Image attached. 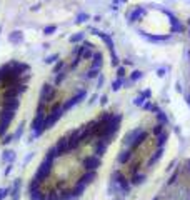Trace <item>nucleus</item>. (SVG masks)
<instances>
[{
    "label": "nucleus",
    "instance_id": "f257e3e1",
    "mask_svg": "<svg viewBox=\"0 0 190 200\" xmlns=\"http://www.w3.org/2000/svg\"><path fill=\"white\" fill-rule=\"evenodd\" d=\"M120 124H122V113H117V117H115L109 125H105V127H104V130H102V133H100V137H98V138L107 142V144H110L112 138L117 135L118 129H120Z\"/></svg>",
    "mask_w": 190,
    "mask_h": 200
},
{
    "label": "nucleus",
    "instance_id": "f03ea898",
    "mask_svg": "<svg viewBox=\"0 0 190 200\" xmlns=\"http://www.w3.org/2000/svg\"><path fill=\"white\" fill-rule=\"evenodd\" d=\"M64 108H62V102H57V104L52 105L50 112L47 113V117H45V122H43V132L48 129H52L53 125L57 124V122L60 120L62 117H64Z\"/></svg>",
    "mask_w": 190,
    "mask_h": 200
},
{
    "label": "nucleus",
    "instance_id": "7ed1b4c3",
    "mask_svg": "<svg viewBox=\"0 0 190 200\" xmlns=\"http://www.w3.org/2000/svg\"><path fill=\"white\" fill-rule=\"evenodd\" d=\"M112 180L118 185L122 197H127V195L130 194V190H132V183H130V180L127 178V175L123 173L122 170H115V172L112 173Z\"/></svg>",
    "mask_w": 190,
    "mask_h": 200
},
{
    "label": "nucleus",
    "instance_id": "20e7f679",
    "mask_svg": "<svg viewBox=\"0 0 190 200\" xmlns=\"http://www.w3.org/2000/svg\"><path fill=\"white\" fill-rule=\"evenodd\" d=\"M52 169H53V160H50V158L45 157L43 160H42V164L39 165V169H37V172H35V175H34V178H35V180H39L40 183H43L48 177H50Z\"/></svg>",
    "mask_w": 190,
    "mask_h": 200
},
{
    "label": "nucleus",
    "instance_id": "39448f33",
    "mask_svg": "<svg viewBox=\"0 0 190 200\" xmlns=\"http://www.w3.org/2000/svg\"><path fill=\"white\" fill-rule=\"evenodd\" d=\"M55 95H57V90H55V88H53L50 84H43V85H42V90H40L39 104H40V105H45V107H47V104L55 99Z\"/></svg>",
    "mask_w": 190,
    "mask_h": 200
},
{
    "label": "nucleus",
    "instance_id": "423d86ee",
    "mask_svg": "<svg viewBox=\"0 0 190 200\" xmlns=\"http://www.w3.org/2000/svg\"><path fill=\"white\" fill-rule=\"evenodd\" d=\"M14 117H15V112L2 108V112H0V135H5V132L9 129V125L12 124Z\"/></svg>",
    "mask_w": 190,
    "mask_h": 200
},
{
    "label": "nucleus",
    "instance_id": "0eeeda50",
    "mask_svg": "<svg viewBox=\"0 0 190 200\" xmlns=\"http://www.w3.org/2000/svg\"><path fill=\"white\" fill-rule=\"evenodd\" d=\"M102 165V158L97 155H89L84 158V169L85 172H97V169Z\"/></svg>",
    "mask_w": 190,
    "mask_h": 200
},
{
    "label": "nucleus",
    "instance_id": "6e6552de",
    "mask_svg": "<svg viewBox=\"0 0 190 200\" xmlns=\"http://www.w3.org/2000/svg\"><path fill=\"white\" fill-rule=\"evenodd\" d=\"M25 88L27 87L23 84H19V85H15V87L5 88V90H3V100H14V99H17L20 93L25 92Z\"/></svg>",
    "mask_w": 190,
    "mask_h": 200
},
{
    "label": "nucleus",
    "instance_id": "1a4fd4ad",
    "mask_svg": "<svg viewBox=\"0 0 190 200\" xmlns=\"http://www.w3.org/2000/svg\"><path fill=\"white\" fill-rule=\"evenodd\" d=\"M85 95H87V92H85V90H80V92H78L75 97H72V99H68L67 102H64V104H62V108H64V112H67V110H70V108L73 107V105L80 104L82 99H85Z\"/></svg>",
    "mask_w": 190,
    "mask_h": 200
},
{
    "label": "nucleus",
    "instance_id": "9d476101",
    "mask_svg": "<svg viewBox=\"0 0 190 200\" xmlns=\"http://www.w3.org/2000/svg\"><path fill=\"white\" fill-rule=\"evenodd\" d=\"M55 149H57V155H59V157H62V155H65V153H68V152H70L68 135L60 137L59 140H57V144H55Z\"/></svg>",
    "mask_w": 190,
    "mask_h": 200
},
{
    "label": "nucleus",
    "instance_id": "9b49d317",
    "mask_svg": "<svg viewBox=\"0 0 190 200\" xmlns=\"http://www.w3.org/2000/svg\"><path fill=\"white\" fill-rule=\"evenodd\" d=\"M109 145L110 144H107V142L104 140H100V138H97V140L93 142V155H97V157H104L105 152H107V149H109Z\"/></svg>",
    "mask_w": 190,
    "mask_h": 200
},
{
    "label": "nucleus",
    "instance_id": "f8f14e48",
    "mask_svg": "<svg viewBox=\"0 0 190 200\" xmlns=\"http://www.w3.org/2000/svg\"><path fill=\"white\" fill-rule=\"evenodd\" d=\"M140 132H142V127H138V129H134V130H130V132L127 133L125 137H123V140H122V145H123V149H127V147H129V149H130V145L134 144L135 137H137Z\"/></svg>",
    "mask_w": 190,
    "mask_h": 200
},
{
    "label": "nucleus",
    "instance_id": "ddd939ff",
    "mask_svg": "<svg viewBox=\"0 0 190 200\" xmlns=\"http://www.w3.org/2000/svg\"><path fill=\"white\" fill-rule=\"evenodd\" d=\"M147 138H148V132H147V130H143V129H142V132H140V133H138V135H137V137H135V140H134V144H132V145H130V150H134V152H135V150H137V149H138V147H140V145H142V144H143V142H145V140H147Z\"/></svg>",
    "mask_w": 190,
    "mask_h": 200
},
{
    "label": "nucleus",
    "instance_id": "4468645a",
    "mask_svg": "<svg viewBox=\"0 0 190 200\" xmlns=\"http://www.w3.org/2000/svg\"><path fill=\"white\" fill-rule=\"evenodd\" d=\"M132 155H134V150H130V149H123L122 152L118 153V157H117V162H118V164H122V165L129 164V160L132 158Z\"/></svg>",
    "mask_w": 190,
    "mask_h": 200
},
{
    "label": "nucleus",
    "instance_id": "2eb2a0df",
    "mask_svg": "<svg viewBox=\"0 0 190 200\" xmlns=\"http://www.w3.org/2000/svg\"><path fill=\"white\" fill-rule=\"evenodd\" d=\"M95 178H97V172H85L84 175H80V177H78V180H75V182H80V183H84V185L89 187L90 183L95 180Z\"/></svg>",
    "mask_w": 190,
    "mask_h": 200
},
{
    "label": "nucleus",
    "instance_id": "dca6fc26",
    "mask_svg": "<svg viewBox=\"0 0 190 200\" xmlns=\"http://www.w3.org/2000/svg\"><path fill=\"white\" fill-rule=\"evenodd\" d=\"M162 155H163V147H159V149H157L155 152L152 153V157L148 158V162H147V167H148V169H150V167L154 165V164H157V162L162 158Z\"/></svg>",
    "mask_w": 190,
    "mask_h": 200
},
{
    "label": "nucleus",
    "instance_id": "f3484780",
    "mask_svg": "<svg viewBox=\"0 0 190 200\" xmlns=\"http://www.w3.org/2000/svg\"><path fill=\"white\" fill-rule=\"evenodd\" d=\"M20 105V100L19 99H14V100H3L2 102V108L5 110H10V112H15Z\"/></svg>",
    "mask_w": 190,
    "mask_h": 200
},
{
    "label": "nucleus",
    "instance_id": "a211bd4d",
    "mask_svg": "<svg viewBox=\"0 0 190 200\" xmlns=\"http://www.w3.org/2000/svg\"><path fill=\"white\" fill-rule=\"evenodd\" d=\"M20 189H22V180L17 178V180L14 182V185H12V200H19L20 198Z\"/></svg>",
    "mask_w": 190,
    "mask_h": 200
},
{
    "label": "nucleus",
    "instance_id": "6ab92c4d",
    "mask_svg": "<svg viewBox=\"0 0 190 200\" xmlns=\"http://www.w3.org/2000/svg\"><path fill=\"white\" fill-rule=\"evenodd\" d=\"M92 68H98L100 70L102 68V63H104V55L100 54V52H95L93 54V57H92Z\"/></svg>",
    "mask_w": 190,
    "mask_h": 200
},
{
    "label": "nucleus",
    "instance_id": "aec40b11",
    "mask_svg": "<svg viewBox=\"0 0 190 200\" xmlns=\"http://www.w3.org/2000/svg\"><path fill=\"white\" fill-rule=\"evenodd\" d=\"M28 198L30 200H45V194L42 192V189L28 190Z\"/></svg>",
    "mask_w": 190,
    "mask_h": 200
},
{
    "label": "nucleus",
    "instance_id": "412c9836",
    "mask_svg": "<svg viewBox=\"0 0 190 200\" xmlns=\"http://www.w3.org/2000/svg\"><path fill=\"white\" fill-rule=\"evenodd\" d=\"M143 37H145L148 42H165V40L170 39V34L168 35H148V34L143 32Z\"/></svg>",
    "mask_w": 190,
    "mask_h": 200
},
{
    "label": "nucleus",
    "instance_id": "4be33fe9",
    "mask_svg": "<svg viewBox=\"0 0 190 200\" xmlns=\"http://www.w3.org/2000/svg\"><path fill=\"white\" fill-rule=\"evenodd\" d=\"M145 178H147V175L145 173H135V175H132V178H130V183H132V187H137V185H142L143 182H145Z\"/></svg>",
    "mask_w": 190,
    "mask_h": 200
},
{
    "label": "nucleus",
    "instance_id": "5701e85b",
    "mask_svg": "<svg viewBox=\"0 0 190 200\" xmlns=\"http://www.w3.org/2000/svg\"><path fill=\"white\" fill-rule=\"evenodd\" d=\"M167 140H168V132H167V130H163L160 135L155 137V145H157V149H159V147H163Z\"/></svg>",
    "mask_w": 190,
    "mask_h": 200
},
{
    "label": "nucleus",
    "instance_id": "b1692460",
    "mask_svg": "<svg viewBox=\"0 0 190 200\" xmlns=\"http://www.w3.org/2000/svg\"><path fill=\"white\" fill-rule=\"evenodd\" d=\"M179 178H180V170H175L170 177H168L167 180V187H175L177 183H179Z\"/></svg>",
    "mask_w": 190,
    "mask_h": 200
},
{
    "label": "nucleus",
    "instance_id": "393cba45",
    "mask_svg": "<svg viewBox=\"0 0 190 200\" xmlns=\"http://www.w3.org/2000/svg\"><path fill=\"white\" fill-rule=\"evenodd\" d=\"M9 40L12 43H20L23 40V34L20 30H15V32H12V34L9 35Z\"/></svg>",
    "mask_w": 190,
    "mask_h": 200
},
{
    "label": "nucleus",
    "instance_id": "a878e982",
    "mask_svg": "<svg viewBox=\"0 0 190 200\" xmlns=\"http://www.w3.org/2000/svg\"><path fill=\"white\" fill-rule=\"evenodd\" d=\"M170 23H172V28H170L172 34H175V32H184V25L179 22V18H177V17L170 18Z\"/></svg>",
    "mask_w": 190,
    "mask_h": 200
},
{
    "label": "nucleus",
    "instance_id": "bb28decb",
    "mask_svg": "<svg viewBox=\"0 0 190 200\" xmlns=\"http://www.w3.org/2000/svg\"><path fill=\"white\" fill-rule=\"evenodd\" d=\"M15 157H17V155H15L14 150H5V152H3V155H2V160L7 162V164H14Z\"/></svg>",
    "mask_w": 190,
    "mask_h": 200
},
{
    "label": "nucleus",
    "instance_id": "cd10ccee",
    "mask_svg": "<svg viewBox=\"0 0 190 200\" xmlns=\"http://www.w3.org/2000/svg\"><path fill=\"white\" fill-rule=\"evenodd\" d=\"M98 37H100V39L104 40V42H105V45L109 47V50L112 52V50H114V42H112V39H110V37L107 35V34H104V32H98Z\"/></svg>",
    "mask_w": 190,
    "mask_h": 200
},
{
    "label": "nucleus",
    "instance_id": "c85d7f7f",
    "mask_svg": "<svg viewBox=\"0 0 190 200\" xmlns=\"http://www.w3.org/2000/svg\"><path fill=\"white\" fill-rule=\"evenodd\" d=\"M157 115V124H162V125H168V117L165 115V112L160 110L159 113H155Z\"/></svg>",
    "mask_w": 190,
    "mask_h": 200
},
{
    "label": "nucleus",
    "instance_id": "c756f323",
    "mask_svg": "<svg viewBox=\"0 0 190 200\" xmlns=\"http://www.w3.org/2000/svg\"><path fill=\"white\" fill-rule=\"evenodd\" d=\"M98 73H100V70H98V68H92L90 67L89 70L85 72V79H95V77H98Z\"/></svg>",
    "mask_w": 190,
    "mask_h": 200
},
{
    "label": "nucleus",
    "instance_id": "7c9ffc66",
    "mask_svg": "<svg viewBox=\"0 0 190 200\" xmlns=\"http://www.w3.org/2000/svg\"><path fill=\"white\" fill-rule=\"evenodd\" d=\"M140 15H143V10H142V9L134 10V12L130 14V17H129V22H137V18L140 17Z\"/></svg>",
    "mask_w": 190,
    "mask_h": 200
},
{
    "label": "nucleus",
    "instance_id": "2f4dec72",
    "mask_svg": "<svg viewBox=\"0 0 190 200\" xmlns=\"http://www.w3.org/2000/svg\"><path fill=\"white\" fill-rule=\"evenodd\" d=\"M23 127H25L23 124H20L19 127H17V130H15V133H14V140H20V138H22V135H23Z\"/></svg>",
    "mask_w": 190,
    "mask_h": 200
},
{
    "label": "nucleus",
    "instance_id": "473e14b6",
    "mask_svg": "<svg viewBox=\"0 0 190 200\" xmlns=\"http://www.w3.org/2000/svg\"><path fill=\"white\" fill-rule=\"evenodd\" d=\"M143 77V72L142 70H135V72H132V75H130V80L132 82H137V80H140Z\"/></svg>",
    "mask_w": 190,
    "mask_h": 200
},
{
    "label": "nucleus",
    "instance_id": "72a5a7b5",
    "mask_svg": "<svg viewBox=\"0 0 190 200\" xmlns=\"http://www.w3.org/2000/svg\"><path fill=\"white\" fill-rule=\"evenodd\" d=\"M162 132H163V125H162V124H155L154 127H152V133H154L155 137H157V135H160Z\"/></svg>",
    "mask_w": 190,
    "mask_h": 200
},
{
    "label": "nucleus",
    "instance_id": "f704fd0d",
    "mask_svg": "<svg viewBox=\"0 0 190 200\" xmlns=\"http://www.w3.org/2000/svg\"><path fill=\"white\" fill-rule=\"evenodd\" d=\"M122 84H123V79H117V80H114V82H112V90H114V92L120 90Z\"/></svg>",
    "mask_w": 190,
    "mask_h": 200
},
{
    "label": "nucleus",
    "instance_id": "c9c22d12",
    "mask_svg": "<svg viewBox=\"0 0 190 200\" xmlns=\"http://www.w3.org/2000/svg\"><path fill=\"white\" fill-rule=\"evenodd\" d=\"M84 34H75V35H72L70 37V43H77V42H82L84 40Z\"/></svg>",
    "mask_w": 190,
    "mask_h": 200
},
{
    "label": "nucleus",
    "instance_id": "e433bc0d",
    "mask_svg": "<svg viewBox=\"0 0 190 200\" xmlns=\"http://www.w3.org/2000/svg\"><path fill=\"white\" fill-rule=\"evenodd\" d=\"M9 194H12V187H5V189H0V200H3Z\"/></svg>",
    "mask_w": 190,
    "mask_h": 200
},
{
    "label": "nucleus",
    "instance_id": "4c0bfd02",
    "mask_svg": "<svg viewBox=\"0 0 190 200\" xmlns=\"http://www.w3.org/2000/svg\"><path fill=\"white\" fill-rule=\"evenodd\" d=\"M53 32H57V25H48V27L43 28V34L45 35H52Z\"/></svg>",
    "mask_w": 190,
    "mask_h": 200
},
{
    "label": "nucleus",
    "instance_id": "58836bf2",
    "mask_svg": "<svg viewBox=\"0 0 190 200\" xmlns=\"http://www.w3.org/2000/svg\"><path fill=\"white\" fill-rule=\"evenodd\" d=\"M145 97H143V95H140V97H137V99H135L134 100V104L135 105H137V107H143V104H145Z\"/></svg>",
    "mask_w": 190,
    "mask_h": 200
},
{
    "label": "nucleus",
    "instance_id": "ea45409f",
    "mask_svg": "<svg viewBox=\"0 0 190 200\" xmlns=\"http://www.w3.org/2000/svg\"><path fill=\"white\" fill-rule=\"evenodd\" d=\"M65 77H67V75H65V72L62 70V72L59 73V75H57V79H55V85H60V84L65 80Z\"/></svg>",
    "mask_w": 190,
    "mask_h": 200
},
{
    "label": "nucleus",
    "instance_id": "a19ab883",
    "mask_svg": "<svg viewBox=\"0 0 190 200\" xmlns=\"http://www.w3.org/2000/svg\"><path fill=\"white\" fill-rule=\"evenodd\" d=\"M89 18H90L89 14H80V15L75 18V22H77V23H82V22H85V20H89Z\"/></svg>",
    "mask_w": 190,
    "mask_h": 200
},
{
    "label": "nucleus",
    "instance_id": "79ce46f5",
    "mask_svg": "<svg viewBox=\"0 0 190 200\" xmlns=\"http://www.w3.org/2000/svg\"><path fill=\"white\" fill-rule=\"evenodd\" d=\"M59 60V54H53V55H48L47 59H45V63H53Z\"/></svg>",
    "mask_w": 190,
    "mask_h": 200
},
{
    "label": "nucleus",
    "instance_id": "37998d69",
    "mask_svg": "<svg viewBox=\"0 0 190 200\" xmlns=\"http://www.w3.org/2000/svg\"><path fill=\"white\" fill-rule=\"evenodd\" d=\"M10 142H14V133H9V135H5V137H3L2 144H3V145H9Z\"/></svg>",
    "mask_w": 190,
    "mask_h": 200
},
{
    "label": "nucleus",
    "instance_id": "c03bdc74",
    "mask_svg": "<svg viewBox=\"0 0 190 200\" xmlns=\"http://www.w3.org/2000/svg\"><path fill=\"white\" fill-rule=\"evenodd\" d=\"M65 67V63H64V60H59V62H57V65L55 67H53V73H57V72H60L62 68Z\"/></svg>",
    "mask_w": 190,
    "mask_h": 200
},
{
    "label": "nucleus",
    "instance_id": "a18cd8bd",
    "mask_svg": "<svg viewBox=\"0 0 190 200\" xmlns=\"http://www.w3.org/2000/svg\"><path fill=\"white\" fill-rule=\"evenodd\" d=\"M110 54H112V65H114V67H117V65H118V62H120V59H118V57H117V54H115L114 50L110 52Z\"/></svg>",
    "mask_w": 190,
    "mask_h": 200
},
{
    "label": "nucleus",
    "instance_id": "49530a36",
    "mask_svg": "<svg viewBox=\"0 0 190 200\" xmlns=\"http://www.w3.org/2000/svg\"><path fill=\"white\" fill-rule=\"evenodd\" d=\"M117 77L118 79H123V77H125V67H118L117 68Z\"/></svg>",
    "mask_w": 190,
    "mask_h": 200
},
{
    "label": "nucleus",
    "instance_id": "de8ad7c7",
    "mask_svg": "<svg viewBox=\"0 0 190 200\" xmlns=\"http://www.w3.org/2000/svg\"><path fill=\"white\" fill-rule=\"evenodd\" d=\"M80 60H82V57H75V59L72 60V63H70V68H75L78 63H80Z\"/></svg>",
    "mask_w": 190,
    "mask_h": 200
},
{
    "label": "nucleus",
    "instance_id": "09e8293b",
    "mask_svg": "<svg viewBox=\"0 0 190 200\" xmlns=\"http://www.w3.org/2000/svg\"><path fill=\"white\" fill-rule=\"evenodd\" d=\"M104 84H105V77L98 75V87H104Z\"/></svg>",
    "mask_w": 190,
    "mask_h": 200
},
{
    "label": "nucleus",
    "instance_id": "8fccbe9b",
    "mask_svg": "<svg viewBox=\"0 0 190 200\" xmlns=\"http://www.w3.org/2000/svg\"><path fill=\"white\" fill-rule=\"evenodd\" d=\"M185 172L190 175V158H187V160H185Z\"/></svg>",
    "mask_w": 190,
    "mask_h": 200
},
{
    "label": "nucleus",
    "instance_id": "3c124183",
    "mask_svg": "<svg viewBox=\"0 0 190 200\" xmlns=\"http://www.w3.org/2000/svg\"><path fill=\"white\" fill-rule=\"evenodd\" d=\"M152 105H154V104H152V102H145V104H143V108H145V110H148V108H152Z\"/></svg>",
    "mask_w": 190,
    "mask_h": 200
},
{
    "label": "nucleus",
    "instance_id": "603ef678",
    "mask_svg": "<svg viewBox=\"0 0 190 200\" xmlns=\"http://www.w3.org/2000/svg\"><path fill=\"white\" fill-rule=\"evenodd\" d=\"M107 100H109V99H107V95H102V99H100V105H105V104H107Z\"/></svg>",
    "mask_w": 190,
    "mask_h": 200
},
{
    "label": "nucleus",
    "instance_id": "864d4df0",
    "mask_svg": "<svg viewBox=\"0 0 190 200\" xmlns=\"http://www.w3.org/2000/svg\"><path fill=\"white\" fill-rule=\"evenodd\" d=\"M95 100H97V95H92V99L89 100V105H93V104H95Z\"/></svg>",
    "mask_w": 190,
    "mask_h": 200
},
{
    "label": "nucleus",
    "instance_id": "5fc2aeb1",
    "mask_svg": "<svg viewBox=\"0 0 190 200\" xmlns=\"http://www.w3.org/2000/svg\"><path fill=\"white\" fill-rule=\"evenodd\" d=\"M32 157H34V152H32V153H28V155H27V158H25V164H28V162H30V160H32Z\"/></svg>",
    "mask_w": 190,
    "mask_h": 200
},
{
    "label": "nucleus",
    "instance_id": "6e6d98bb",
    "mask_svg": "<svg viewBox=\"0 0 190 200\" xmlns=\"http://www.w3.org/2000/svg\"><path fill=\"white\" fill-rule=\"evenodd\" d=\"M12 172V164H9V165H7V169H5V175H9Z\"/></svg>",
    "mask_w": 190,
    "mask_h": 200
},
{
    "label": "nucleus",
    "instance_id": "4d7b16f0",
    "mask_svg": "<svg viewBox=\"0 0 190 200\" xmlns=\"http://www.w3.org/2000/svg\"><path fill=\"white\" fill-rule=\"evenodd\" d=\"M157 75H159V77H163V75H165V68H160V70L157 72Z\"/></svg>",
    "mask_w": 190,
    "mask_h": 200
},
{
    "label": "nucleus",
    "instance_id": "13d9d810",
    "mask_svg": "<svg viewBox=\"0 0 190 200\" xmlns=\"http://www.w3.org/2000/svg\"><path fill=\"white\" fill-rule=\"evenodd\" d=\"M175 164H177V160H173V162H172V164H170V167H168V169H167V170H172V169H173V165H175Z\"/></svg>",
    "mask_w": 190,
    "mask_h": 200
},
{
    "label": "nucleus",
    "instance_id": "bf43d9fd",
    "mask_svg": "<svg viewBox=\"0 0 190 200\" xmlns=\"http://www.w3.org/2000/svg\"><path fill=\"white\" fill-rule=\"evenodd\" d=\"M185 100H187V104L190 105V95H187V97H185Z\"/></svg>",
    "mask_w": 190,
    "mask_h": 200
},
{
    "label": "nucleus",
    "instance_id": "052dcab7",
    "mask_svg": "<svg viewBox=\"0 0 190 200\" xmlns=\"http://www.w3.org/2000/svg\"><path fill=\"white\" fill-rule=\"evenodd\" d=\"M115 200H125V197H115Z\"/></svg>",
    "mask_w": 190,
    "mask_h": 200
},
{
    "label": "nucleus",
    "instance_id": "680f3d73",
    "mask_svg": "<svg viewBox=\"0 0 190 200\" xmlns=\"http://www.w3.org/2000/svg\"><path fill=\"white\" fill-rule=\"evenodd\" d=\"M154 200H160V197H155V198H154Z\"/></svg>",
    "mask_w": 190,
    "mask_h": 200
},
{
    "label": "nucleus",
    "instance_id": "e2e57ef3",
    "mask_svg": "<svg viewBox=\"0 0 190 200\" xmlns=\"http://www.w3.org/2000/svg\"><path fill=\"white\" fill-rule=\"evenodd\" d=\"M0 32H2V27H0Z\"/></svg>",
    "mask_w": 190,
    "mask_h": 200
},
{
    "label": "nucleus",
    "instance_id": "0e129e2a",
    "mask_svg": "<svg viewBox=\"0 0 190 200\" xmlns=\"http://www.w3.org/2000/svg\"><path fill=\"white\" fill-rule=\"evenodd\" d=\"M0 80H2V77H0Z\"/></svg>",
    "mask_w": 190,
    "mask_h": 200
}]
</instances>
